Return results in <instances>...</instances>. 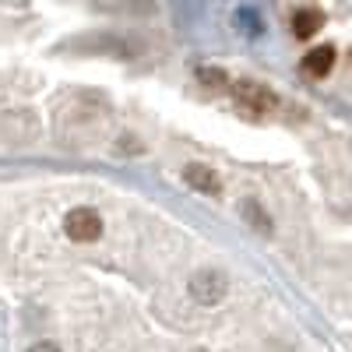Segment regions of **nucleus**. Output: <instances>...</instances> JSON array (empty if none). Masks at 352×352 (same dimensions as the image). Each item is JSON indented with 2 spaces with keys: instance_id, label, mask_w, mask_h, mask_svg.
<instances>
[{
  "instance_id": "6e6552de",
  "label": "nucleus",
  "mask_w": 352,
  "mask_h": 352,
  "mask_svg": "<svg viewBox=\"0 0 352 352\" xmlns=\"http://www.w3.org/2000/svg\"><path fill=\"white\" fill-rule=\"evenodd\" d=\"M197 78H201L204 85H212V88H222V85H226V74H222L219 67H201Z\"/></svg>"
},
{
  "instance_id": "423d86ee",
  "label": "nucleus",
  "mask_w": 352,
  "mask_h": 352,
  "mask_svg": "<svg viewBox=\"0 0 352 352\" xmlns=\"http://www.w3.org/2000/svg\"><path fill=\"white\" fill-rule=\"evenodd\" d=\"M335 67V46H314L307 56H303V74L307 78H328Z\"/></svg>"
},
{
  "instance_id": "1a4fd4ad",
  "label": "nucleus",
  "mask_w": 352,
  "mask_h": 352,
  "mask_svg": "<svg viewBox=\"0 0 352 352\" xmlns=\"http://www.w3.org/2000/svg\"><path fill=\"white\" fill-rule=\"evenodd\" d=\"M28 352H60V345H56V342H36Z\"/></svg>"
},
{
  "instance_id": "f257e3e1",
  "label": "nucleus",
  "mask_w": 352,
  "mask_h": 352,
  "mask_svg": "<svg viewBox=\"0 0 352 352\" xmlns=\"http://www.w3.org/2000/svg\"><path fill=\"white\" fill-rule=\"evenodd\" d=\"M232 99H236V106L250 116H268L278 109V96L272 92L268 85H257V81H240L232 85Z\"/></svg>"
},
{
  "instance_id": "f03ea898",
  "label": "nucleus",
  "mask_w": 352,
  "mask_h": 352,
  "mask_svg": "<svg viewBox=\"0 0 352 352\" xmlns=\"http://www.w3.org/2000/svg\"><path fill=\"white\" fill-rule=\"evenodd\" d=\"M64 232L74 243H96L102 236V215L96 208H71L64 215Z\"/></svg>"
},
{
  "instance_id": "20e7f679",
  "label": "nucleus",
  "mask_w": 352,
  "mask_h": 352,
  "mask_svg": "<svg viewBox=\"0 0 352 352\" xmlns=\"http://www.w3.org/2000/svg\"><path fill=\"white\" fill-rule=\"evenodd\" d=\"M184 184H187V187H194V190H197V194H204V197H215V194L222 190L215 169H212V166H201V162L184 166Z\"/></svg>"
},
{
  "instance_id": "7ed1b4c3",
  "label": "nucleus",
  "mask_w": 352,
  "mask_h": 352,
  "mask_svg": "<svg viewBox=\"0 0 352 352\" xmlns=\"http://www.w3.org/2000/svg\"><path fill=\"white\" fill-rule=\"evenodd\" d=\"M187 289H190V296H194L197 303L212 307V303H219V300L226 296V289H229V278H226V275H222L219 268H201V272H194V275H190Z\"/></svg>"
},
{
  "instance_id": "39448f33",
  "label": "nucleus",
  "mask_w": 352,
  "mask_h": 352,
  "mask_svg": "<svg viewBox=\"0 0 352 352\" xmlns=\"http://www.w3.org/2000/svg\"><path fill=\"white\" fill-rule=\"evenodd\" d=\"M320 25H324V14H320L317 8H296L289 18V28L296 39H314L320 32Z\"/></svg>"
},
{
  "instance_id": "0eeeda50",
  "label": "nucleus",
  "mask_w": 352,
  "mask_h": 352,
  "mask_svg": "<svg viewBox=\"0 0 352 352\" xmlns=\"http://www.w3.org/2000/svg\"><path fill=\"white\" fill-rule=\"evenodd\" d=\"M240 215L247 219L250 229H257V232H272V219H268V212H264L257 201H243V204H240Z\"/></svg>"
}]
</instances>
